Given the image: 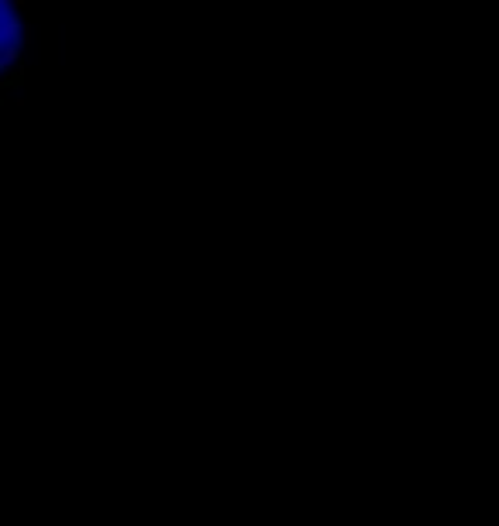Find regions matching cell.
<instances>
[{"instance_id":"cell-1","label":"cell","mask_w":499,"mask_h":526,"mask_svg":"<svg viewBox=\"0 0 499 526\" xmlns=\"http://www.w3.org/2000/svg\"><path fill=\"white\" fill-rule=\"evenodd\" d=\"M25 0H0V106L25 89Z\"/></svg>"}]
</instances>
